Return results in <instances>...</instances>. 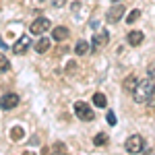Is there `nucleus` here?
Segmentation results:
<instances>
[{"instance_id": "f257e3e1", "label": "nucleus", "mask_w": 155, "mask_h": 155, "mask_svg": "<svg viewBox=\"0 0 155 155\" xmlns=\"http://www.w3.org/2000/svg\"><path fill=\"white\" fill-rule=\"evenodd\" d=\"M153 91H155V81L149 77V79H145V81H139L137 89L132 91V97H134L137 104H149Z\"/></svg>"}, {"instance_id": "f03ea898", "label": "nucleus", "mask_w": 155, "mask_h": 155, "mask_svg": "<svg viewBox=\"0 0 155 155\" xmlns=\"http://www.w3.org/2000/svg\"><path fill=\"white\" fill-rule=\"evenodd\" d=\"M74 114H77V118L83 120V122H91V120H95L93 107L89 106V104H85V101H74Z\"/></svg>"}, {"instance_id": "7ed1b4c3", "label": "nucleus", "mask_w": 155, "mask_h": 155, "mask_svg": "<svg viewBox=\"0 0 155 155\" xmlns=\"http://www.w3.org/2000/svg\"><path fill=\"white\" fill-rule=\"evenodd\" d=\"M124 149L128 151V153H143L145 149V141L141 134H132L126 139V143H124Z\"/></svg>"}, {"instance_id": "20e7f679", "label": "nucleus", "mask_w": 155, "mask_h": 155, "mask_svg": "<svg viewBox=\"0 0 155 155\" xmlns=\"http://www.w3.org/2000/svg\"><path fill=\"white\" fill-rule=\"evenodd\" d=\"M124 11H126L124 4H120V2L116 4V2H114V4L110 6V11L106 12V21H107V23H118L120 19L124 17Z\"/></svg>"}, {"instance_id": "39448f33", "label": "nucleus", "mask_w": 155, "mask_h": 155, "mask_svg": "<svg viewBox=\"0 0 155 155\" xmlns=\"http://www.w3.org/2000/svg\"><path fill=\"white\" fill-rule=\"evenodd\" d=\"M50 29V21L46 17H37L33 23L29 25V33H33V35H41V33H46Z\"/></svg>"}, {"instance_id": "423d86ee", "label": "nucleus", "mask_w": 155, "mask_h": 155, "mask_svg": "<svg viewBox=\"0 0 155 155\" xmlns=\"http://www.w3.org/2000/svg\"><path fill=\"white\" fill-rule=\"evenodd\" d=\"M107 39H110V33H107L106 29L97 31L95 35H93V44H91V50H93V52H99L101 48H106V46H107Z\"/></svg>"}, {"instance_id": "0eeeda50", "label": "nucleus", "mask_w": 155, "mask_h": 155, "mask_svg": "<svg viewBox=\"0 0 155 155\" xmlns=\"http://www.w3.org/2000/svg\"><path fill=\"white\" fill-rule=\"evenodd\" d=\"M19 106V95L17 93H6L0 97V110H12Z\"/></svg>"}, {"instance_id": "6e6552de", "label": "nucleus", "mask_w": 155, "mask_h": 155, "mask_svg": "<svg viewBox=\"0 0 155 155\" xmlns=\"http://www.w3.org/2000/svg\"><path fill=\"white\" fill-rule=\"evenodd\" d=\"M29 48H31V37H29V35H21L19 39H17V44L12 46L15 54H25Z\"/></svg>"}, {"instance_id": "1a4fd4ad", "label": "nucleus", "mask_w": 155, "mask_h": 155, "mask_svg": "<svg viewBox=\"0 0 155 155\" xmlns=\"http://www.w3.org/2000/svg\"><path fill=\"white\" fill-rule=\"evenodd\" d=\"M137 85H139V79H137V74L132 72V74H128V77L122 81V89H124L126 93H132V91L137 89Z\"/></svg>"}, {"instance_id": "9d476101", "label": "nucleus", "mask_w": 155, "mask_h": 155, "mask_svg": "<svg viewBox=\"0 0 155 155\" xmlns=\"http://www.w3.org/2000/svg\"><path fill=\"white\" fill-rule=\"evenodd\" d=\"M143 39H145V35H143V31H130L128 35H126V41L130 44V46H141L143 44Z\"/></svg>"}, {"instance_id": "9b49d317", "label": "nucleus", "mask_w": 155, "mask_h": 155, "mask_svg": "<svg viewBox=\"0 0 155 155\" xmlns=\"http://www.w3.org/2000/svg\"><path fill=\"white\" fill-rule=\"evenodd\" d=\"M68 37V29L66 27H54L52 29V39L54 41H64Z\"/></svg>"}, {"instance_id": "f8f14e48", "label": "nucleus", "mask_w": 155, "mask_h": 155, "mask_svg": "<svg viewBox=\"0 0 155 155\" xmlns=\"http://www.w3.org/2000/svg\"><path fill=\"white\" fill-rule=\"evenodd\" d=\"M50 46H52V41H50V37H39L35 44V52L37 54H46L50 50Z\"/></svg>"}, {"instance_id": "ddd939ff", "label": "nucleus", "mask_w": 155, "mask_h": 155, "mask_svg": "<svg viewBox=\"0 0 155 155\" xmlns=\"http://www.w3.org/2000/svg\"><path fill=\"white\" fill-rule=\"evenodd\" d=\"M74 54H79V56H85V54H89V44L81 39V41H77V46H74Z\"/></svg>"}, {"instance_id": "4468645a", "label": "nucleus", "mask_w": 155, "mask_h": 155, "mask_svg": "<svg viewBox=\"0 0 155 155\" xmlns=\"http://www.w3.org/2000/svg\"><path fill=\"white\" fill-rule=\"evenodd\" d=\"M93 106H97V107H106L107 106V97L104 95V93H93Z\"/></svg>"}, {"instance_id": "2eb2a0df", "label": "nucleus", "mask_w": 155, "mask_h": 155, "mask_svg": "<svg viewBox=\"0 0 155 155\" xmlns=\"http://www.w3.org/2000/svg\"><path fill=\"white\" fill-rule=\"evenodd\" d=\"M139 19H141V11H139V8H134V11L128 12V17H126V23L132 25V23H137Z\"/></svg>"}, {"instance_id": "dca6fc26", "label": "nucleus", "mask_w": 155, "mask_h": 155, "mask_svg": "<svg viewBox=\"0 0 155 155\" xmlns=\"http://www.w3.org/2000/svg\"><path fill=\"white\" fill-rule=\"evenodd\" d=\"M6 71H11V62L4 54H0V74H4Z\"/></svg>"}, {"instance_id": "f3484780", "label": "nucleus", "mask_w": 155, "mask_h": 155, "mask_svg": "<svg viewBox=\"0 0 155 155\" xmlns=\"http://www.w3.org/2000/svg\"><path fill=\"white\" fill-rule=\"evenodd\" d=\"M23 128H21V126H15V128H12L11 130V139L12 141H21V139H23Z\"/></svg>"}, {"instance_id": "a211bd4d", "label": "nucleus", "mask_w": 155, "mask_h": 155, "mask_svg": "<svg viewBox=\"0 0 155 155\" xmlns=\"http://www.w3.org/2000/svg\"><path fill=\"white\" fill-rule=\"evenodd\" d=\"M106 143H107V134H106V132H99V134H95L93 145H97V147H99V145H106Z\"/></svg>"}, {"instance_id": "6ab92c4d", "label": "nucleus", "mask_w": 155, "mask_h": 155, "mask_svg": "<svg viewBox=\"0 0 155 155\" xmlns=\"http://www.w3.org/2000/svg\"><path fill=\"white\" fill-rule=\"evenodd\" d=\"M107 124H112V126H114V124H116V116H114V112H107Z\"/></svg>"}, {"instance_id": "aec40b11", "label": "nucleus", "mask_w": 155, "mask_h": 155, "mask_svg": "<svg viewBox=\"0 0 155 155\" xmlns=\"http://www.w3.org/2000/svg\"><path fill=\"white\" fill-rule=\"evenodd\" d=\"M74 68H77V64H74V62H68V64H66V72H74Z\"/></svg>"}, {"instance_id": "412c9836", "label": "nucleus", "mask_w": 155, "mask_h": 155, "mask_svg": "<svg viewBox=\"0 0 155 155\" xmlns=\"http://www.w3.org/2000/svg\"><path fill=\"white\" fill-rule=\"evenodd\" d=\"M52 4H54L56 8H60V6H64V4H66V0H52Z\"/></svg>"}, {"instance_id": "4be33fe9", "label": "nucleus", "mask_w": 155, "mask_h": 155, "mask_svg": "<svg viewBox=\"0 0 155 155\" xmlns=\"http://www.w3.org/2000/svg\"><path fill=\"white\" fill-rule=\"evenodd\" d=\"M149 77H151V79H153V81H155V64H153V66H151V68H149Z\"/></svg>"}, {"instance_id": "5701e85b", "label": "nucleus", "mask_w": 155, "mask_h": 155, "mask_svg": "<svg viewBox=\"0 0 155 155\" xmlns=\"http://www.w3.org/2000/svg\"><path fill=\"white\" fill-rule=\"evenodd\" d=\"M37 2H46V0H37Z\"/></svg>"}, {"instance_id": "b1692460", "label": "nucleus", "mask_w": 155, "mask_h": 155, "mask_svg": "<svg viewBox=\"0 0 155 155\" xmlns=\"http://www.w3.org/2000/svg\"><path fill=\"white\" fill-rule=\"evenodd\" d=\"M112 2H118V0H112Z\"/></svg>"}]
</instances>
